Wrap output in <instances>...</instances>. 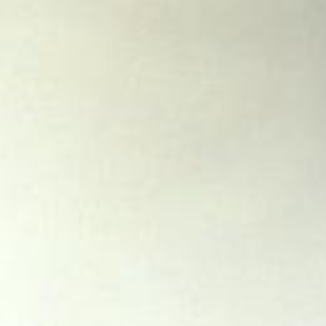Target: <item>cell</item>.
<instances>
[{
    "label": "cell",
    "mask_w": 326,
    "mask_h": 326,
    "mask_svg": "<svg viewBox=\"0 0 326 326\" xmlns=\"http://www.w3.org/2000/svg\"><path fill=\"white\" fill-rule=\"evenodd\" d=\"M321 74H324V71H321ZM321 74H318V77H321ZM318 77H316V79H318ZM316 79H313V82H316ZM313 82H311V84H313ZM311 84H308V87H311ZM308 87H306V89H308ZM301 97H303V95H301ZM301 97H298V99H301ZM293 107H296V105H293ZM280 153H283V143H280ZM278 166H280V158H278Z\"/></svg>",
    "instance_id": "1"
}]
</instances>
